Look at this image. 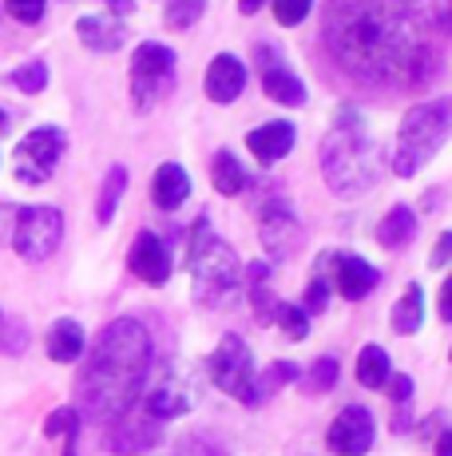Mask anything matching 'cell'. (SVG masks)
Returning <instances> with one entry per match:
<instances>
[{"label":"cell","mask_w":452,"mask_h":456,"mask_svg":"<svg viewBox=\"0 0 452 456\" xmlns=\"http://www.w3.org/2000/svg\"><path fill=\"white\" fill-rule=\"evenodd\" d=\"M326 44L345 72L369 84L413 87L437 72V44L424 20L381 0H334Z\"/></svg>","instance_id":"6da1fadb"},{"label":"cell","mask_w":452,"mask_h":456,"mask_svg":"<svg viewBox=\"0 0 452 456\" xmlns=\"http://www.w3.org/2000/svg\"><path fill=\"white\" fill-rule=\"evenodd\" d=\"M151 377V333L135 318H116L95 338L88 362L76 381V401L95 425H116L143 401V385Z\"/></svg>","instance_id":"7a4b0ae2"},{"label":"cell","mask_w":452,"mask_h":456,"mask_svg":"<svg viewBox=\"0 0 452 456\" xmlns=\"http://www.w3.org/2000/svg\"><path fill=\"white\" fill-rule=\"evenodd\" d=\"M381 167L385 159H381L377 139L365 127V119L353 111H342L329 135L321 139V171H326L329 191L342 199L369 195L381 179Z\"/></svg>","instance_id":"3957f363"},{"label":"cell","mask_w":452,"mask_h":456,"mask_svg":"<svg viewBox=\"0 0 452 456\" xmlns=\"http://www.w3.org/2000/svg\"><path fill=\"white\" fill-rule=\"evenodd\" d=\"M187 270H190V294L198 305L214 310L226 297L238 294L242 286V262L230 250V242H222V234L214 231V223L206 215L195 218L187 242Z\"/></svg>","instance_id":"277c9868"},{"label":"cell","mask_w":452,"mask_h":456,"mask_svg":"<svg viewBox=\"0 0 452 456\" xmlns=\"http://www.w3.org/2000/svg\"><path fill=\"white\" fill-rule=\"evenodd\" d=\"M448 131H452V100H429V103H421V108H413L401 119V131H397L389 171H393L397 179H413L421 167H429L437 159Z\"/></svg>","instance_id":"5b68a950"},{"label":"cell","mask_w":452,"mask_h":456,"mask_svg":"<svg viewBox=\"0 0 452 456\" xmlns=\"http://www.w3.org/2000/svg\"><path fill=\"white\" fill-rule=\"evenodd\" d=\"M206 373L226 397L242 401V405H258V365L238 333H226L214 346V354L206 357Z\"/></svg>","instance_id":"8992f818"},{"label":"cell","mask_w":452,"mask_h":456,"mask_svg":"<svg viewBox=\"0 0 452 456\" xmlns=\"http://www.w3.org/2000/svg\"><path fill=\"white\" fill-rule=\"evenodd\" d=\"M175 84V52L159 40H143L132 52V100L139 111H151Z\"/></svg>","instance_id":"52a82bcc"},{"label":"cell","mask_w":452,"mask_h":456,"mask_svg":"<svg viewBox=\"0 0 452 456\" xmlns=\"http://www.w3.org/2000/svg\"><path fill=\"white\" fill-rule=\"evenodd\" d=\"M64 242V218L56 207H20L12 231V250L24 262H44Z\"/></svg>","instance_id":"ba28073f"},{"label":"cell","mask_w":452,"mask_h":456,"mask_svg":"<svg viewBox=\"0 0 452 456\" xmlns=\"http://www.w3.org/2000/svg\"><path fill=\"white\" fill-rule=\"evenodd\" d=\"M64 147H68V135L60 127H36L16 143V155H12V175L28 187L36 183H48L52 171L64 159Z\"/></svg>","instance_id":"9c48e42d"},{"label":"cell","mask_w":452,"mask_h":456,"mask_svg":"<svg viewBox=\"0 0 452 456\" xmlns=\"http://www.w3.org/2000/svg\"><path fill=\"white\" fill-rule=\"evenodd\" d=\"M258 234H262V247L274 262H286L302 250L306 242V231H302L298 215L286 199H266L262 210H258Z\"/></svg>","instance_id":"30bf717a"},{"label":"cell","mask_w":452,"mask_h":456,"mask_svg":"<svg viewBox=\"0 0 452 456\" xmlns=\"http://www.w3.org/2000/svg\"><path fill=\"white\" fill-rule=\"evenodd\" d=\"M373 436H377V425H373V413L365 405H345L342 413L334 417L326 433V449L334 456H365L373 449Z\"/></svg>","instance_id":"8fae6325"},{"label":"cell","mask_w":452,"mask_h":456,"mask_svg":"<svg viewBox=\"0 0 452 456\" xmlns=\"http://www.w3.org/2000/svg\"><path fill=\"white\" fill-rule=\"evenodd\" d=\"M190 405H195V385H190V377L182 373V370H167L159 381H155V389L147 393L143 417H151L155 425H159V420L182 417Z\"/></svg>","instance_id":"7c38bea8"},{"label":"cell","mask_w":452,"mask_h":456,"mask_svg":"<svg viewBox=\"0 0 452 456\" xmlns=\"http://www.w3.org/2000/svg\"><path fill=\"white\" fill-rule=\"evenodd\" d=\"M127 266L139 282L147 286H167L171 282V250L167 242L155 231H139L132 242V254H127Z\"/></svg>","instance_id":"4fadbf2b"},{"label":"cell","mask_w":452,"mask_h":456,"mask_svg":"<svg viewBox=\"0 0 452 456\" xmlns=\"http://www.w3.org/2000/svg\"><path fill=\"white\" fill-rule=\"evenodd\" d=\"M326 266L334 270V286L345 302H361L377 286V266L358 258V254H326Z\"/></svg>","instance_id":"5bb4252c"},{"label":"cell","mask_w":452,"mask_h":456,"mask_svg":"<svg viewBox=\"0 0 452 456\" xmlns=\"http://www.w3.org/2000/svg\"><path fill=\"white\" fill-rule=\"evenodd\" d=\"M258 72H262V92L282 108H302L306 103V84L274 60V48H258Z\"/></svg>","instance_id":"9a60e30c"},{"label":"cell","mask_w":452,"mask_h":456,"mask_svg":"<svg viewBox=\"0 0 452 456\" xmlns=\"http://www.w3.org/2000/svg\"><path fill=\"white\" fill-rule=\"evenodd\" d=\"M294 124H286V119H274V124H262V127H254L246 135V147H250V155H254L262 167H270L278 159H286V155L294 151Z\"/></svg>","instance_id":"2e32d148"},{"label":"cell","mask_w":452,"mask_h":456,"mask_svg":"<svg viewBox=\"0 0 452 456\" xmlns=\"http://www.w3.org/2000/svg\"><path fill=\"white\" fill-rule=\"evenodd\" d=\"M246 87V64L238 56H214L206 68V95L214 103H234Z\"/></svg>","instance_id":"e0dca14e"},{"label":"cell","mask_w":452,"mask_h":456,"mask_svg":"<svg viewBox=\"0 0 452 456\" xmlns=\"http://www.w3.org/2000/svg\"><path fill=\"white\" fill-rule=\"evenodd\" d=\"M76 32L92 52H116L127 44V24L116 20V16H80Z\"/></svg>","instance_id":"ac0fdd59"},{"label":"cell","mask_w":452,"mask_h":456,"mask_svg":"<svg viewBox=\"0 0 452 456\" xmlns=\"http://www.w3.org/2000/svg\"><path fill=\"white\" fill-rule=\"evenodd\" d=\"M44 346H48V357H52V362L72 365V362H80V354H84V346H88V338H84V326H80L76 318H60V322H52Z\"/></svg>","instance_id":"d6986e66"},{"label":"cell","mask_w":452,"mask_h":456,"mask_svg":"<svg viewBox=\"0 0 452 456\" xmlns=\"http://www.w3.org/2000/svg\"><path fill=\"white\" fill-rule=\"evenodd\" d=\"M187 195H190L187 171H182L179 163H163L159 171H155V179H151V199H155V207H159V210H175V207L187 203Z\"/></svg>","instance_id":"ffe728a7"},{"label":"cell","mask_w":452,"mask_h":456,"mask_svg":"<svg viewBox=\"0 0 452 456\" xmlns=\"http://www.w3.org/2000/svg\"><path fill=\"white\" fill-rule=\"evenodd\" d=\"M242 282L250 286L254 322H262V326H274V314H278V305H282V297H274V290H270V266H266V262H254V266L242 274Z\"/></svg>","instance_id":"44dd1931"},{"label":"cell","mask_w":452,"mask_h":456,"mask_svg":"<svg viewBox=\"0 0 452 456\" xmlns=\"http://www.w3.org/2000/svg\"><path fill=\"white\" fill-rule=\"evenodd\" d=\"M413 234H416V210L413 207H393L385 218H381V226H377V242L385 250H401L413 242Z\"/></svg>","instance_id":"7402d4cb"},{"label":"cell","mask_w":452,"mask_h":456,"mask_svg":"<svg viewBox=\"0 0 452 456\" xmlns=\"http://www.w3.org/2000/svg\"><path fill=\"white\" fill-rule=\"evenodd\" d=\"M389 377H393V362L381 346H365L358 354V381L365 389H385Z\"/></svg>","instance_id":"603a6c76"},{"label":"cell","mask_w":452,"mask_h":456,"mask_svg":"<svg viewBox=\"0 0 452 456\" xmlns=\"http://www.w3.org/2000/svg\"><path fill=\"white\" fill-rule=\"evenodd\" d=\"M421 322H424V290H421V282H408L405 294L397 297V305H393V330L416 333Z\"/></svg>","instance_id":"cb8c5ba5"},{"label":"cell","mask_w":452,"mask_h":456,"mask_svg":"<svg viewBox=\"0 0 452 456\" xmlns=\"http://www.w3.org/2000/svg\"><path fill=\"white\" fill-rule=\"evenodd\" d=\"M211 179L219 195H242L246 191V171H242V163L230 151H219L211 159Z\"/></svg>","instance_id":"d4e9b609"},{"label":"cell","mask_w":452,"mask_h":456,"mask_svg":"<svg viewBox=\"0 0 452 456\" xmlns=\"http://www.w3.org/2000/svg\"><path fill=\"white\" fill-rule=\"evenodd\" d=\"M124 191H127V171H124V167H111L108 179H103L100 203H95V218H100L103 226L116 218V207H119V199H124Z\"/></svg>","instance_id":"484cf974"},{"label":"cell","mask_w":452,"mask_h":456,"mask_svg":"<svg viewBox=\"0 0 452 456\" xmlns=\"http://www.w3.org/2000/svg\"><path fill=\"white\" fill-rule=\"evenodd\" d=\"M8 84L20 87L24 95L44 92V87H48V64H44V60H28V64H20V68H12V72H8Z\"/></svg>","instance_id":"4316f807"},{"label":"cell","mask_w":452,"mask_h":456,"mask_svg":"<svg viewBox=\"0 0 452 456\" xmlns=\"http://www.w3.org/2000/svg\"><path fill=\"white\" fill-rule=\"evenodd\" d=\"M203 12H206V0H167V8H163V24L175 28V32H187Z\"/></svg>","instance_id":"83f0119b"},{"label":"cell","mask_w":452,"mask_h":456,"mask_svg":"<svg viewBox=\"0 0 452 456\" xmlns=\"http://www.w3.org/2000/svg\"><path fill=\"white\" fill-rule=\"evenodd\" d=\"M274 322L282 326V333L290 341H302L310 333V314L302 310V305H290V302H282L278 305V314H274Z\"/></svg>","instance_id":"f1b7e54d"},{"label":"cell","mask_w":452,"mask_h":456,"mask_svg":"<svg viewBox=\"0 0 452 456\" xmlns=\"http://www.w3.org/2000/svg\"><path fill=\"white\" fill-rule=\"evenodd\" d=\"M286 381H298V365H290V362H274L270 370L258 377V401H266L274 389H282Z\"/></svg>","instance_id":"f546056e"},{"label":"cell","mask_w":452,"mask_h":456,"mask_svg":"<svg viewBox=\"0 0 452 456\" xmlns=\"http://www.w3.org/2000/svg\"><path fill=\"white\" fill-rule=\"evenodd\" d=\"M326 305H329V278H326V266L318 262L314 282H310L306 297H302V310H306L310 318H314V314H326Z\"/></svg>","instance_id":"4dcf8cb0"},{"label":"cell","mask_w":452,"mask_h":456,"mask_svg":"<svg viewBox=\"0 0 452 456\" xmlns=\"http://www.w3.org/2000/svg\"><path fill=\"white\" fill-rule=\"evenodd\" d=\"M76 428H80V413H76L72 405L56 409V413H48V420H44V436H52V441H60V436H76Z\"/></svg>","instance_id":"1f68e13d"},{"label":"cell","mask_w":452,"mask_h":456,"mask_svg":"<svg viewBox=\"0 0 452 456\" xmlns=\"http://www.w3.org/2000/svg\"><path fill=\"white\" fill-rule=\"evenodd\" d=\"M310 8H314V0H274V20L294 28V24H302L310 16Z\"/></svg>","instance_id":"d6a6232c"},{"label":"cell","mask_w":452,"mask_h":456,"mask_svg":"<svg viewBox=\"0 0 452 456\" xmlns=\"http://www.w3.org/2000/svg\"><path fill=\"white\" fill-rule=\"evenodd\" d=\"M334 381H337V362H334V357H318V362L310 365L306 389H310V393H326Z\"/></svg>","instance_id":"836d02e7"},{"label":"cell","mask_w":452,"mask_h":456,"mask_svg":"<svg viewBox=\"0 0 452 456\" xmlns=\"http://www.w3.org/2000/svg\"><path fill=\"white\" fill-rule=\"evenodd\" d=\"M4 4H8V12H12V20L36 24V20H44L48 0H4Z\"/></svg>","instance_id":"e575fe53"},{"label":"cell","mask_w":452,"mask_h":456,"mask_svg":"<svg viewBox=\"0 0 452 456\" xmlns=\"http://www.w3.org/2000/svg\"><path fill=\"white\" fill-rule=\"evenodd\" d=\"M171 456H222V452L214 449L211 441H203V436H187V441L175 444V452Z\"/></svg>","instance_id":"d590c367"},{"label":"cell","mask_w":452,"mask_h":456,"mask_svg":"<svg viewBox=\"0 0 452 456\" xmlns=\"http://www.w3.org/2000/svg\"><path fill=\"white\" fill-rule=\"evenodd\" d=\"M389 389H393V405L397 409H408V397H413V381L405 373H393L389 377Z\"/></svg>","instance_id":"8d00e7d4"},{"label":"cell","mask_w":452,"mask_h":456,"mask_svg":"<svg viewBox=\"0 0 452 456\" xmlns=\"http://www.w3.org/2000/svg\"><path fill=\"white\" fill-rule=\"evenodd\" d=\"M448 254H452V234L445 231V234H440V239H437V250H432V270H445Z\"/></svg>","instance_id":"74e56055"},{"label":"cell","mask_w":452,"mask_h":456,"mask_svg":"<svg viewBox=\"0 0 452 456\" xmlns=\"http://www.w3.org/2000/svg\"><path fill=\"white\" fill-rule=\"evenodd\" d=\"M262 4H266V0H238V12H262Z\"/></svg>","instance_id":"f35d334b"},{"label":"cell","mask_w":452,"mask_h":456,"mask_svg":"<svg viewBox=\"0 0 452 456\" xmlns=\"http://www.w3.org/2000/svg\"><path fill=\"white\" fill-rule=\"evenodd\" d=\"M437 456H452V433H440V441H437Z\"/></svg>","instance_id":"ab89813d"},{"label":"cell","mask_w":452,"mask_h":456,"mask_svg":"<svg viewBox=\"0 0 452 456\" xmlns=\"http://www.w3.org/2000/svg\"><path fill=\"white\" fill-rule=\"evenodd\" d=\"M111 8H116V12H132V0H108Z\"/></svg>","instance_id":"60d3db41"},{"label":"cell","mask_w":452,"mask_h":456,"mask_svg":"<svg viewBox=\"0 0 452 456\" xmlns=\"http://www.w3.org/2000/svg\"><path fill=\"white\" fill-rule=\"evenodd\" d=\"M64 441H68L64 444V456H80V452H76V436H64Z\"/></svg>","instance_id":"b9f144b4"},{"label":"cell","mask_w":452,"mask_h":456,"mask_svg":"<svg viewBox=\"0 0 452 456\" xmlns=\"http://www.w3.org/2000/svg\"><path fill=\"white\" fill-rule=\"evenodd\" d=\"M8 124H12V119H8V111H0V135L8 131Z\"/></svg>","instance_id":"7bdbcfd3"},{"label":"cell","mask_w":452,"mask_h":456,"mask_svg":"<svg viewBox=\"0 0 452 456\" xmlns=\"http://www.w3.org/2000/svg\"><path fill=\"white\" fill-rule=\"evenodd\" d=\"M0 318H4V314H0Z\"/></svg>","instance_id":"ee69618b"}]
</instances>
